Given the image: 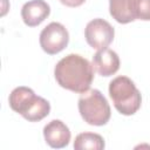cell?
<instances>
[{
  "mask_svg": "<svg viewBox=\"0 0 150 150\" xmlns=\"http://www.w3.org/2000/svg\"><path fill=\"white\" fill-rule=\"evenodd\" d=\"M54 76L62 88L82 94L90 88L94 80V68L86 57L69 54L56 63Z\"/></svg>",
  "mask_w": 150,
  "mask_h": 150,
  "instance_id": "1",
  "label": "cell"
},
{
  "mask_svg": "<svg viewBox=\"0 0 150 150\" xmlns=\"http://www.w3.org/2000/svg\"><path fill=\"white\" fill-rule=\"evenodd\" d=\"M9 107L29 122H39L49 115V102L35 95L28 87H16L9 94Z\"/></svg>",
  "mask_w": 150,
  "mask_h": 150,
  "instance_id": "2",
  "label": "cell"
},
{
  "mask_svg": "<svg viewBox=\"0 0 150 150\" xmlns=\"http://www.w3.org/2000/svg\"><path fill=\"white\" fill-rule=\"evenodd\" d=\"M109 95L114 107L122 115H134L141 108V93L127 76H117L109 83Z\"/></svg>",
  "mask_w": 150,
  "mask_h": 150,
  "instance_id": "3",
  "label": "cell"
},
{
  "mask_svg": "<svg viewBox=\"0 0 150 150\" xmlns=\"http://www.w3.org/2000/svg\"><path fill=\"white\" fill-rule=\"evenodd\" d=\"M79 111L84 122L96 127L107 124L111 115L107 98L97 89L82 93L79 98Z\"/></svg>",
  "mask_w": 150,
  "mask_h": 150,
  "instance_id": "4",
  "label": "cell"
},
{
  "mask_svg": "<svg viewBox=\"0 0 150 150\" xmlns=\"http://www.w3.org/2000/svg\"><path fill=\"white\" fill-rule=\"evenodd\" d=\"M69 42L67 28L60 22H50L40 33V46L49 55L62 52Z\"/></svg>",
  "mask_w": 150,
  "mask_h": 150,
  "instance_id": "5",
  "label": "cell"
},
{
  "mask_svg": "<svg viewBox=\"0 0 150 150\" xmlns=\"http://www.w3.org/2000/svg\"><path fill=\"white\" fill-rule=\"evenodd\" d=\"M114 27L103 19H94L89 21L84 29V36L88 45L94 49L107 48L114 40Z\"/></svg>",
  "mask_w": 150,
  "mask_h": 150,
  "instance_id": "6",
  "label": "cell"
},
{
  "mask_svg": "<svg viewBox=\"0 0 150 150\" xmlns=\"http://www.w3.org/2000/svg\"><path fill=\"white\" fill-rule=\"evenodd\" d=\"M69 128L60 120H53L43 128V137L46 143L54 149H61L69 144L70 141Z\"/></svg>",
  "mask_w": 150,
  "mask_h": 150,
  "instance_id": "7",
  "label": "cell"
},
{
  "mask_svg": "<svg viewBox=\"0 0 150 150\" xmlns=\"http://www.w3.org/2000/svg\"><path fill=\"white\" fill-rule=\"evenodd\" d=\"M93 68L101 76H111L120 69V57L109 48L98 49L93 56Z\"/></svg>",
  "mask_w": 150,
  "mask_h": 150,
  "instance_id": "8",
  "label": "cell"
},
{
  "mask_svg": "<svg viewBox=\"0 0 150 150\" xmlns=\"http://www.w3.org/2000/svg\"><path fill=\"white\" fill-rule=\"evenodd\" d=\"M141 0H109L110 15L118 23H129L137 19Z\"/></svg>",
  "mask_w": 150,
  "mask_h": 150,
  "instance_id": "9",
  "label": "cell"
},
{
  "mask_svg": "<svg viewBox=\"0 0 150 150\" xmlns=\"http://www.w3.org/2000/svg\"><path fill=\"white\" fill-rule=\"evenodd\" d=\"M50 13L49 5L43 0H30L21 8V18L28 27L39 26Z\"/></svg>",
  "mask_w": 150,
  "mask_h": 150,
  "instance_id": "10",
  "label": "cell"
},
{
  "mask_svg": "<svg viewBox=\"0 0 150 150\" xmlns=\"http://www.w3.org/2000/svg\"><path fill=\"white\" fill-rule=\"evenodd\" d=\"M104 146L103 137L94 132L79 134L74 141V149L76 150H102Z\"/></svg>",
  "mask_w": 150,
  "mask_h": 150,
  "instance_id": "11",
  "label": "cell"
},
{
  "mask_svg": "<svg viewBox=\"0 0 150 150\" xmlns=\"http://www.w3.org/2000/svg\"><path fill=\"white\" fill-rule=\"evenodd\" d=\"M137 19L143 20V21H150V0L139 1Z\"/></svg>",
  "mask_w": 150,
  "mask_h": 150,
  "instance_id": "12",
  "label": "cell"
},
{
  "mask_svg": "<svg viewBox=\"0 0 150 150\" xmlns=\"http://www.w3.org/2000/svg\"><path fill=\"white\" fill-rule=\"evenodd\" d=\"M86 0H60V2L68 7H79L82 4H84Z\"/></svg>",
  "mask_w": 150,
  "mask_h": 150,
  "instance_id": "13",
  "label": "cell"
}]
</instances>
